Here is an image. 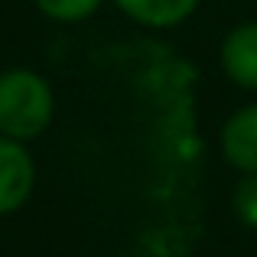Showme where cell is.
<instances>
[{"label":"cell","instance_id":"obj_7","mask_svg":"<svg viewBox=\"0 0 257 257\" xmlns=\"http://www.w3.org/2000/svg\"><path fill=\"white\" fill-rule=\"evenodd\" d=\"M39 13H46L56 23H78V20L91 17L101 7V0H33Z\"/></svg>","mask_w":257,"mask_h":257},{"label":"cell","instance_id":"obj_1","mask_svg":"<svg viewBox=\"0 0 257 257\" xmlns=\"http://www.w3.org/2000/svg\"><path fill=\"white\" fill-rule=\"evenodd\" d=\"M56 114L52 88L33 69L0 72V134L13 140H36Z\"/></svg>","mask_w":257,"mask_h":257},{"label":"cell","instance_id":"obj_2","mask_svg":"<svg viewBox=\"0 0 257 257\" xmlns=\"http://www.w3.org/2000/svg\"><path fill=\"white\" fill-rule=\"evenodd\" d=\"M36 186V163L23 140L0 134V218L13 215L30 202Z\"/></svg>","mask_w":257,"mask_h":257},{"label":"cell","instance_id":"obj_6","mask_svg":"<svg viewBox=\"0 0 257 257\" xmlns=\"http://www.w3.org/2000/svg\"><path fill=\"white\" fill-rule=\"evenodd\" d=\"M231 208H234V218L241 225L257 231V173H244V179L234 186Z\"/></svg>","mask_w":257,"mask_h":257},{"label":"cell","instance_id":"obj_4","mask_svg":"<svg viewBox=\"0 0 257 257\" xmlns=\"http://www.w3.org/2000/svg\"><path fill=\"white\" fill-rule=\"evenodd\" d=\"M221 153L238 173H257V101L238 107L225 120Z\"/></svg>","mask_w":257,"mask_h":257},{"label":"cell","instance_id":"obj_5","mask_svg":"<svg viewBox=\"0 0 257 257\" xmlns=\"http://www.w3.org/2000/svg\"><path fill=\"white\" fill-rule=\"evenodd\" d=\"M134 23L150 30H173L195 13L199 0H114Z\"/></svg>","mask_w":257,"mask_h":257},{"label":"cell","instance_id":"obj_3","mask_svg":"<svg viewBox=\"0 0 257 257\" xmlns=\"http://www.w3.org/2000/svg\"><path fill=\"white\" fill-rule=\"evenodd\" d=\"M221 69L238 88L257 91V20L238 23L221 43Z\"/></svg>","mask_w":257,"mask_h":257}]
</instances>
